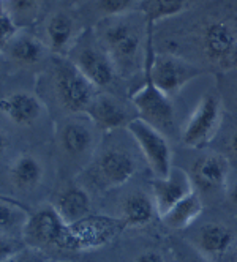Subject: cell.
<instances>
[{"instance_id": "1", "label": "cell", "mask_w": 237, "mask_h": 262, "mask_svg": "<svg viewBox=\"0 0 237 262\" xmlns=\"http://www.w3.org/2000/svg\"><path fill=\"white\" fill-rule=\"evenodd\" d=\"M152 24H147V48H145L144 68L149 70L155 85L173 98L190 81L199 76L201 71L198 67L176 55L155 54L152 45Z\"/></svg>"}, {"instance_id": "2", "label": "cell", "mask_w": 237, "mask_h": 262, "mask_svg": "<svg viewBox=\"0 0 237 262\" xmlns=\"http://www.w3.org/2000/svg\"><path fill=\"white\" fill-rule=\"evenodd\" d=\"M100 43L113 59L116 70H133L141 49V35L136 26L123 16L109 17L100 32Z\"/></svg>"}, {"instance_id": "3", "label": "cell", "mask_w": 237, "mask_h": 262, "mask_svg": "<svg viewBox=\"0 0 237 262\" xmlns=\"http://www.w3.org/2000/svg\"><path fill=\"white\" fill-rule=\"evenodd\" d=\"M122 229L123 224L120 220L89 215L78 223L67 224L62 250L85 251L104 247L109 242H113Z\"/></svg>"}, {"instance_id": "4", "label": "cell", "mask_w": 237, "mask_h": 262, "mask_svg": "<svg viewBox=\"0 0 237 262\" xmlns=\"http://www.w3.org/2000/svg\"><path fill=\"white\" fill-rule=\"evenodd\" d=\"M73 63L95 87H107L116 79V65L100 41L84 33L70 49Z\"/></svg>"}, {"instance_id": "5", "label": "cell", "mask_w": 237, "mask_h": 262, "mask_svg": "<svg viewBox=\"0 0 237 262\" xmlns=\"http://www.w3.org/2000/svg\"><path fill=\"white\" fill-rule=\"evenodd\" d=\"M56 92L63 107L76 114H85L87 107L98 95L97 87L90 82L70 59L56 60L54 74Z\"/></svg>"}, {"instance_id": "6", "label": "cell", "mask_w": 237, "mask_h": 262, "mask_svg": "<svg viewBox=\"0 0 237 262\" xmlns=\"http://www.w3.org/2000/svg\"><path fill=\"white\" fill-rule=\"evenodd\" d=\"M126 129L136 141L155 179L168 177L173 171V152L168 139L163 136L161 131L141 117L132 119L126 125Z\"/></svg>"}, {"instance_id": "7", "label": "cell", "mask_w": 237, "mask_h": 262, "mask_svg": "<svg viewBox=\"0 0 237 262\" xmlns=\"http://www.w3.org/2000/svg\"><path fill=\"white\" fill-rule=\"evenodd\" d=\"M132 101L142 120L158 128L160 131L173 129L174 126L173 100L155 85L147 68H144V85L133 93Z\"/></svg>"}, {"instance_id": "8", "label": "cell", "mask_w": 237, "mask_h": 262, "mask_svg": "<svg viewBox=\"0 0 237 262\" xmlns=\"http://www.w3.org/2000/svg\"><path fill=\"white\" fill-rule=\"evenodd\" d=\"M67 231V223L60 218L54 205H43L38 210H30L23 229V242L27 247L46 250H62V240Z\"/></svg>"}, {"instance_id": "9", "label": "cell", "mask_w": 237, "mask_h": 262, "mask_svg": "<svg viewBox=\"0 0 237 262\" xmlns=\"http://www.w3.org/2000/svg\"><path fill=\"white\" fill-rule=\"evenodd\" d=\"M222 101L213 95H206L198 103L193 114L182 131V142L190 148L206 147L222 126Z\"/></svg>"}, {"instance_id": "10", "label": "cell", "mask_w": 237, "mask_h": 262, "mask_svg": "<svg viewBox=\"0 0 237 262\" xmlns=\"http://www.w3.org/2000/svg\"><path fill=\"white\" fill-rule=\"evenodd\" d=\"M136 172V163L130 154L123 150H107L98 157L92 167L95 185L111 190L128 182Z\"/></svg>"}, {"instance_id": "11", "label": "cell", "mask_w": 237, "mask_h": 262, "mask_svg": "<svg viewBox=\"0 0 237 262\" xmlns=\"http://www.w3.org/2000/svg\"><path fill=\"white\" fill-rule=\"evenodd\" d=\"M193 190V179L179 167H173L168 177L155 179L152 182V198L158 216L161 218L166 212H169L177 202L188 196Z\"/></svg>"}, {"instance_id": "12", "label": "cell", "mask_w": 237, "mask_h": 262, "mask_svg": "<svg viewBox=\"0 0 237 262\" xmlns=\"http://www.w3.org/2000/svg\"><path fill=\"white\" fill-rule=\"evenodd\" d=\"M206 57L217 65H234L237 60V32L226 23H210L203 35Z\"/></svg>"}, {"instance_id": "13", "label": "cell", "mask_w": 237, "mask_h": 262, "mask_svg": "<svg viewBox=\"0 0 237 262\" xmlns=\"http://www.w3.org/2000/svg\"><path fill=\"white\" fill-rule=\"evenodd\" d=\"M229 179V163L223 155L207 154L193 164V183L203 191H218Z\"/></svg>"}, {"instance_id": "14", "label": "cell", "mask_w": 237, "mask_h": 262, "mask_svg": "<svg viewBox=\"0 0 237 262\" xmlns=\"http://www.w3.org/2000/svg\"><path fill=\"white\" fill-rule=\"evenodd\" d=\"M0 112L17 126H30L43 114V103L32 93L14 92L0 100Z\"/></svg>"}, {"instance_id": "15", "label": "cell", "mask_w": 237, "mask_h": 262, "mask_svg": "<svg viewBox=\"0 0 237 262\" xmlns=\"http://www.w3.org/2000/svg\"><path fill=\"white\" fill-rule=\"evenodd\" d=\"M85 116L103 131H113L126 126L132 120L125 107L107 95H97L85 111Z\"/></svg>"}, {"instance_id": "16", "label": "cell", "mask_w": 237, "mask_h": 262, "mask_svg": "<svg viewBox=\"0 0 237 262\" xmlns=\"http://www.w3.org/2000/svg\"><path fill=\"white\" fill-rule=\"evenodd\" d=\"M234 245V232L222 223H207L198 231L196 248L204 257L225 256Z\"/></svg>"}, {"instance_id": "17", "label": "cell", "mask_w": 237, "mask_h": 262, "mask_svg": "<svg viewBox=\"0 0 237 262\" xmlns=\"http://www.w3.org/2000/svg\"><path fill=\"white\" fill-rule=\"evenodd\" d=\"M155 215L158 213H157L154 198L145 193L136 191L123 199L119 220L122 221L123 228L136 229V228L147 226Z\"/></svg>"}, {"instance_id": "18", "label": "cell", "mask_w": 237, "mask_h": 262, "mask_svg": "<svg viewBox=\"0 0 237 262\" xmlns=\"http://www.w3.org/2000/svg\"><path fill=\"white\" fill-rule=\"evenodd\" d=\"M90 196L81 186H68L59 193L54 209L67 224L78 223L90 215Z\"/></svg>"}, {"instance_id": "19", "label": "cell", "mask_w": 237, "mask_h": 262, "mask_svg": "<svg viewBox=\"0 0 237 262\" xmlns=\"http://www.w3.org/2000/svg\"><path fill=\"white\" fill-rule=\"evenodd\" d=\"M8 174L13 186H16L17 190L29 191L41 183L45 169L41 161L36 157L30 154H23L11 163Z\"/></svg>"}, {"instance_id": "20", "label": "cell", "mask_w": 237, "mask_h": 262, "mask_svg": "<svg viewBox=\"0 0 237 262\" xmlns=\"http://www.w3.org/2000/svg\"><path fill=\"white\" fill-rule=\"evenodd\" d=\"M203 209H204V205H203L201 196L198 194L196 190H193L188 196H185L180 202H177L169 212L163 215L161 220L169 229L180 231V229L191 226V224L201 216Z\"/></svg>"}, {"instance_id": "21", "label": "cell", "mask_w": 237, "mask_h": 262, "mask_svg": "<svg viewBox=\"0 0 237 262\" xmlns=\"http://www.w3.org/2000/svg\"><path fill=\"white\" fill-rule=\"evenodd\" d=\"M30 210L19 201L0 196V234L23 238V229Z\"/></svg>"}, {"instance_id": "22", "label": "cell", "mask_w": 237, "mask_h": 262, "mask_svg": "<svg viewBox=\"0 0 237 262\" xmlns=\"http://www.w3.org/2000/svg\"><path fill=\"white\" fill-rule=\"evenodd\" d=\"M60 142L68 155H84L94 145L92 129L81 122H68L60 131Z\"/></svg>"}, {"instance_id": "23", "label": "cell", "mask_w": 237, "mask_h": 262, "mask_svg": "<svg viewBox=\"0 0 237 262\" xmlns=\"http://www.w3.org/2000/svg\"><path fill=\"white\" fill-rule=\"evenodd\" d=\"M73 33H75V23L65 13L54 14L46 26L49 46L57 54L70 52L71 46L75 45L73 43Z\"/></svg>"}, {"instance_id": "24", "label": "cell", "mask_w": 237, "mask_h": 262, "mask_svg": "<svg viewBox=\"0 0 237 262\" xmlns=\"http://www.w3.org/2000/svg\"><path fill=\"white\" fill-rule=\"evenodd\" d=\"M7 51L13 60L24 65H32L41 60L45 54V46L41 41H38L30 35L17 33L8 43Z\"/></svg>"}, {"instance_id": "25", "label": "cell", "mask_w": 237, "mask_h": 262, "mask_svg": "<svg viewBox=\"0 0 237 262\" xmlns=\"http://www.w3.org/2000/svg\"><path fill=\"white\" fill-rule=\"evenodd\" d=\"M188 7V0H139L138 10L147 19V24L177 16Z\"/></svg>"}, {"instance_id": "26", "label": "cell", "mask_w": 237, "mask_h": 262, "mask_svg": "<svg viewBox=\"0 0 237 262\" xmlns=\"http://www.w3.org/2000/svg\"><path fill=\"white\" fill-rule=\"evenodd\" d=\"M95 4L103 14L109 17H117L128 11L133 7L135 0H95Z\"/></svg>"}, {"instance_id": "27", "label": "cell", "mask_w": 237, "mask_h": 262, "mask_svg": "<svg viewBox=\"0 0 237 262\" xmlns=\"http://www.w3.org/2000/svg\"><path fill=\"white\" fill-rule=\"evenodd\" d=\"M24 247H26V243L23 242V238L0 234V262L11 257L17 251H21Z\"/></svg>"}, {"instance_id": "28", "label": "cell", "mask_w": 237, "mask_h": 262, "mask_svg": "<svg viewBox=\"0 0 237 262\" xmlns=\"http://www.w3.org/2000/svg\"><path fill=\"white\" fill-rule=\"evenodd\" d=\"M16 35H17V26L14 24L13 17L7 13L0 11V49L7 48Z\"/></svg>"}, {"instance_id": "29", "label": "cell", "mask_w": 237, "mask_h": 262, "mask_svg": "<svg viewBox=\"0 0 237 262\" xmlns=\"http://www.w3.org/2000/svg\"><path fill=\"white\" fill-rule=\"evenodd\" d=\"M49 257L43 250L38 248H32V247H24L21 251H17L11 257L2 260V262H46Z\"/></svg>"}, {"instance_id": "30", "label": "cell", "mask_w": 237, "mask_h": 262, "mask_svg": "<svg viewBox=\"0 0 237 262\" xmlns=\"http://www.w3.org/2000/svg\"><path fill=\"white\" fill-rule=\"evenodd\" d=\"M10 4L16 13H27L36 7L38 0H10Z\"/></svg>"}, {"instance_id": "31", "label": "cell", "mask_w": 237, "mask_h": 262, "mask_svg": "<svg viewBox=\"0 0 237 262\" xmlns=\"http://www.w3.org/2000/svg\"><path fill=\"white\" fill-rule=\"evenodd\" d=\"M135 262H166V260L157 251H144L135 259Z\"/></svg>"}, {"instance_id": "32", "label": "cell", "mask_w": 237, "mask_h": 262, "mask_svg": "<svg viewBox=\"0 0 237 262\" xmlns=\"http://www.w3.org/2000/svg\"><path fill=\"white\" fill-rule=\"evenodd\" d=\"M8 145H10V141H8V136L4 129H0V157H4L5 152L8 150Z\"/></svg>"}, {"instance_id": "33", "label": "cell", "mask_w": 237, "mask_h": 262, "mask_svg": "<svg viewBox=\"0 0 237 262\" xmlns=\"http://www.w3.org/2000/svg\"><path fill=\"white\" fill-rule=\"evenodd\" d=\"M228 198H229V201H231L232 204H235V205H237V177L234 179V183L231 185Z\"/></svg>"}, {"instance_id": "34", "label": "cell", "mask_w": 237, "mask_h": 262, "mask_svg": "<svg viewBox=\"0 0 237 262\" xmlns=\"http://www.w3.org/2000/svg\"><path fill=\"white\" fill-rule=\"evenodd\" d=\"M229 148H231V152L235 155V158H237V131L234 133V136L231 138V142H229Z\"/></svg>"}, {"instance_id": "35", "label": "cell", "mask_w": 237, "mask_h": 262, "mask_svg": "<svg viewBox=\"0 0 237 262\" xmlns=\"http://www.w3.org/2000/svg\"><path fill=\"white\" fill-rule=\"evenodd\" d=\"M185 262H210L207 257H204V256H199V257H191V259H187Z\"/></svg>"}, {"instance_id": "36", "label": "cell", "mask_w": 237, "mask_h": 262, "mask_svg": "<svg viewBox=\"0 0 237 262\" xmlns=\"http://www.w3.org/2000/svg\"><path fill=\"white\" fill-rule=\"evenodd\" d=\"M46 262H68V260H56V259H48Z\"/></svg>"}]
</instances>
